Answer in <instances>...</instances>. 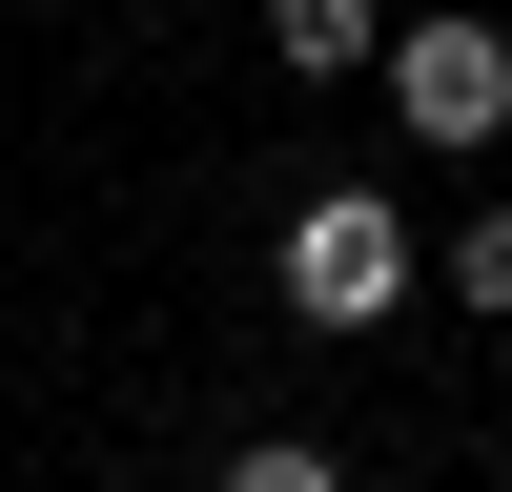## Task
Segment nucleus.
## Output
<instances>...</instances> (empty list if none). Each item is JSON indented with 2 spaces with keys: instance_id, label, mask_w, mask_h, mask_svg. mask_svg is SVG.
Instances as JSON below:
<instances>
[{
  "instance_id": "f257e3e1",
  "label": "nucleus",
  "mask_w": 512,
  "mask_h": 492,
  "mask_svg": "<svg viewBox=\"0 0 512 492\" xmlns=\"http://www.w3.org/2000/svg\"><path fill=\"white\" fill-rule=\"evenodd\" d=\"M410 267H431V246L390 226V185H308V205H287V246H267L287 328H390V308H410Z\"/></svg>"
},
{
  "instance_id": "20e7f679",
  "label": "nucleus",
  "mask_w": 512,
  "mask_h": 492,
  "mask_svg": "<svg viewBox=\"0 0 512 492\" xmlns=\"http://www.w3.org/2000/svg\"><path fill=\"white\" fill-rule=\"evenodd\" d=\"M431 267H451V308H492V328H512V205H472V226H451Z\"/></svg>"
},
{
  "instance_id": "f03ea898",
  "label": "nucleus",
  "mask_w": 512,
  "mask_h": 492,
  "mask_svg": "<svg viewBox=\"0 0 512 492\" xmlns=\"http://www.w3.org/2000/svg\"><path fill=\"white\" fill-rule=\"evenodd\" d=\"M390 123L451 144V164L512 144V41H492V21H390Z\"/></svg>"
},
{
  "instance_id": "7ed1b4c3",
  "label": "nucleus",
  "mask_w": 512,
  "mask_h": 492,
  "mask_svg": "<svg viewBox=\"0 0 512 492\" xmlns=\"http://www.w3.org/2000/svg\"><path fill=\"white\" fill-rule=\"evenodd\" d=\"M267 62L287 82H390V21L369 0H267Z\"/></svg>"
},
{
  "instance_id": "39448f33",
  "label": "nucleus",
  "mask_w": 512,
  "mask_h": 492,
  "mask_svg": "<svg viewBox=\"0 0 512 492\" xmlns=\"http://www.w3.org/2000/svg\"><path fill=\"white\" fill-rule=\"evenodd\" d=\"M205 492H349V472H328L308 431H246V451H226V472H205Z\"/></svg>"
}]
</instances>
